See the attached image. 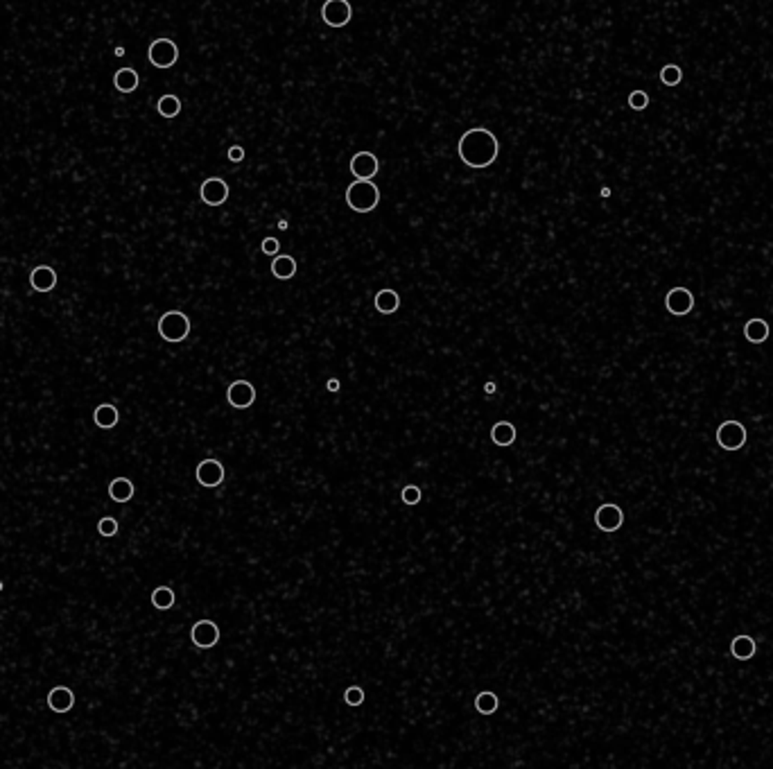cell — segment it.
<instances>
[{
  "label": "cell",
  "mask_w": 773,
  "mask_h": 769,
  "mask_svg": "<svg viewBox=\"0 0 773 769\" xmlns=\"http://www.w3.org/2000/svg\"><path fill=\"white\" fill-rule=\"evenodd\" d=\"M457 154H459V161L466 168L473 170L491 168L497 154H500V140L486 127H471L468 131H464L459 143H457Z\"/></svg>",
  "instance_id": "cell-1"
},
{
  "label": "cell",
  "mask_w": 773,
  "mask_h": 769,
  "mask_svg": "<svg viewBox=\"0 0 773 769\" xmlns=\"http://www.w3.org/2000/svg\"><path fill=\"white\" fill-rule=\"evenodd\" d=\"M346 204L355 213H371L380 204V188L371 179H355L346 188Z\"/></svg>",
  "instance_id": "cell-2"
},
{
  "label": "cell",
  "mask_w": 773,
  "mask_h": 769,
  "mask_svg": "<svg viewBox=\"0 0 773 769\" xmlns=\"http://www.w3.org/2000/svg\"><path fill=\"white\" fill-rule=\"evenodd\" d=\"M156 328H159V335L166 342L179 344L190 335V319L186 312H181V310H168L161 315Z\"/></svg>",
  "instance_id": "cell-3"
},
{
  "label": "cell",
  "mask_w": 773,
  "mask_h": 769,
  "mask_svg": "<svg viewBox=\"0 0 773 769\" xmlns=\"http://www.w3.org/2000/svg\"><path fill=\"white\" fill-rule=\"evenodd\" d=\"M715 437H717V443H719V446L721 448H724V450H728V453H735V450H739V448H744L746 446V439H748V432H746V426H744V423H739V421H724V423H721V426L717 428V434H715Z\"/></svg>",
  "instance_id": "cell-4"
},
{
  "label": "cell",
  "mask_w": 773,
  "mask_h": 769,
  "mask_svg": "<svg viewBox=\"0 0 773 769\" xmlns=\"http://www.w3.org/2000/svg\"><path fill=\"white\" fill-rule=\"evenodd\" d=\"M147 59L154 68H172L179 62V46L172 39H156L149 44Z\"/></svg>",
  "instance_id": "cell-5"
},
{
  "label": "cell",
  "mask_w": 773,
  "mask_h": 769,
  "mask_svg": "<svg viewBox=\"0 0 773 769\" xmlns=\"http://www.w3.org/2000/svg\"><path fill=\"white\" fill-rule=\"evenodd\" d=\"M321 18L328 27H346L353 18V7L349 0H325L321 7Z\"/></svg>",
  "instance_id": "cell-6"
},
{
  "label": "cell",
  "mask_w": 773,
  "mask_h": 769,
  "mask_svg": "<svg viewBox=\"0 0 773 769\" xmlns=\"http://www.w3.org/2000/svg\"><path fill=\"white\" fill-rule=\"evenodd\" d=\"M595 525H597V530L608 532V534L610 532H617L624 525V511H622V507H619V504H615V502L599 504L597 511H595Z\"/></svg>",
  "instance_id": "cell-7"
},
{
  "label": "cell",
  "mask_w": 773,
  "mask_h": 769,
  "mask_svg": "<svg viewBox=\"0 0 773 769\" xmlns=\"http://www.w3.org/2000/svg\"><path fill=\"white\" fill-rule=\"evenodd\" d=\"M227 401L231 408L247 410L256 403V387L249 380H233L227 389Z\"/></svg>",
  "instance_id": "cell-8"
},
{
  "label": "cell",
  "mask_w": 773,
  "mask_h": 769,
  "mask_svg": "<svg viewBox=\"0 0 773 769\" xmlns=\"http://www.w3.org/2000/svg\"><path fill=\"white\" fill-rule=\"evenodd\" d=\"M665 308L669 315L674 317H685L694 308V295L687 288H671L665 297Z\"/></svg>",
  "instance_id": "cell-9"
},
{
  "label": "cell",
  "mask_w": 773,
  "mask_h": 769,
  "mask_svg": "<svg viewBox=\"0 0 773 769\" xmlns=\"http://www.w3.org/2000/svg\"><path fill=\"white\" fill-rule=\"evenodd\" d=\"M190 641L199 650H210L220 643V627L213 620H199L192 624L190 629Z\"/></svg>",
  "instance_id": "cell-10"
},
{
  "label": "cell",
  "mask_w": 773,
  "mask_h": 769,
  "mask_svg": "<svg viewBox=\"0 0 773 769\" xmlns=\"http://www.w3.org/2000/svg\"><path fill=\"white\" fill-rule=\"evenodd\" d=\"M197 482L201 484V487L206 489H217L220 484L224 482V475H227V471H224V464L220 460H203L197 464Z\"/></svg>",
  "instance_id": "cell-11"
},
{
  "label": "cell",
  "mask_w": 773,
  "mask_h": 769,
  "mask_svg": "<svg viewBox=\"0 0 773 769\" xmlns=\"http://www.w3.org/2000/svg\"><path fill=\"white\" fill-rule=\"evenodd\" d=\"M199 197L206 206H222L229 199V184L220 177H210L199 186Z\"/></svg>",
  "instance_id": "cell-12"
},
{
  "label": "cell",
  "mask_w": 773,
  "mask_h": 769,
  "mask_svg": "<svg viewBox=\"0 0 773 769\" xmlns=\"http://www.w3.org/2000/svg\"><path fill=\"white\" fill-rule=\"evenodd\" d=\"M351 172L355 179H373L375 175H378L380 170V163H378V156L373 154V152H358V154L351 156Z\"/></svg>",
  "instance_id": "cell-13"
},
{
  "label": "cell",
  "mask_w": 773,
  "mask_h": 769,
  "mask_svg": "<svg viewBox=\"0 0 773 769\" xmlns=\"http://www.w3.org/2000/svg\"><path fill=\"white\" fill-rule=\"evenodd\" d=\"M46 704H48V708L53 713H59V715L61 713H68L70 708L75 706V695H73V690H70V688L57 686V688H53V690L48 693Z\"/></svg>",
  "instance_id": "cell-14"
},
{
  "label": "cell",
  "mask_w": 773,
  "mask_h": 769,
  "mask_svg": "<svg viewBox=\"0 0 773 769\" xmlns=\"http://www.w3.org/2000/svg\"><path fill=\"white\" fill-rule=\"evenodd\" d=\"M29 286L36 292H50L57 286V272L48 265H39L29 272Z\"/></svg>",
  "instance_id": "cell-15"
},
{
  "label": "cell",
  "mask_w": 773,
  "mask_h": 769,
  "mask_svg": "<svg viewBox=\"0 0 773 769\" xmlns=\"http://www.w3.org/2000/svg\"><path fill=\"white\" fill-rule=\"evenodd\" d=\"M755 652H758V643L748 634H739L730 643V654L735 656L737 661H751L753 656H755Z\"/></svg>",
  "instance_id": "cell-16"
},
{
  "label": "cell",
  "mask_w": 773,
  "mask_h": 769,
  "mask_svg": "<svg viewBox=\"0 0 773 769\" xmlns=\"http://www.w3.org/2000/svg\"><path fill=\"white\" fill-rule=\"evenodd\" d=\"M373 306L380 315H394V312L401 308V295L391 288H382L378 290V295H375Z\"/></svg>",
  "instance_id": "cell-17"
},
{
  "label": "cell",
  "mask_w": 773,
  "mask_h": 769,
  "mask_svg": "<svg viewBox=\"0 0 773 769\" xmlns=\"http://www.w3.org/2000/svg\"><path fill=\"white\" fill-rule=\"evenodd\" d=\"M297 274V258L290 254H276L271 260V276L278 281H290Z\"/></svg>",
  "instance_id": "cell-18"
},
{
  "label": "cell",
  "mask_w": 773,
  "mask_h": 769,
  "mask_svg": "<svg viewBox=\"0 0 773 769\" xmlns=\"http://www.w3.org/2000/svg\"><path fill=\"white\" fill-rule=\"evenodd\" d=\"M516 437H518V430H516V426L511 421H497L495 426L491 428V441L500 448L511 446V443L516 441Z\"/></svg>",
  "instance_id": "cell-19"
},
{
  "label": "cell",
  "mask_w": 773,
  "mask_h": 769,
  "mask_svg": "<svg viewBox=\"0 0 773 769\" xmlns=\"http://www.w3.org/2000/svg\"><path fill=\"white\" fill-rule=\"evenodd\" d=\"M93 421H95V426H98V428H102V430H111V428H116V426H118V421H120L118 408H116V406H111V403H102V406H98V408H95V412H93Z\"/></svg>",
  "instance_id": "cell-20"
},
{
  "label": "cell",
  "mask_w": 773,
  "mask_h": 769,
  "mask_svg": "<svg viewBox=\"0 0 773 769\" xmlns=\"http://www.w3.org/2000/svg\"><path fill=\"white\" fill-rule=\"evenodd\" d=\"M769 335H771V328H769V323H767L765 319L753 317V319H748V321H746V326H744V337H746L751 344H762V342H767V340H769Z\"/></svg>",
  "instance_id": "cell-21"
},
{
  "label": "cell",
  "mask_w": 773,
  "mask_h": 769,
  "mask_svg": "<svg viewBox=\"0 0 773 769\" xmlns=\"http://www.w3.org/2000/svg\"><path fill=\"white\" fill-rule=\"evenodd\" d=\"M134 482L129 478H116L109 484V498L114 502H129L134 498Z\"/></svg>",
  "instance_id": "cell-22"
},
{
  "label": "cell",
  "mask_w": 773,
  "mask_h": 769,
  "mask_svg": "<svg viewBox=\"0 0 773 769\" xmlns=\"http://www.w3.org/2000/svg\"><path fill=\"white\" fill-rule=\"evenodd\" d=\"M138 73L134 68H120L118 73L114 75V84L116 88L120 91V93H134V91L138 88Z\"/></svg>",
  "instance_id": "cell-23"
},
{
  "label": "cell",
  "mask_w": 773,
  "mask_h": 769,
  "mask_svg": "<svg viewBox=\"0 0 773 769\" xmlns=\"http://www.w3.org/2000/svg\"><path fill=\"white\" fill-rule=\"evenodd\" d=\"M475 708L480 715H493L497 708H500V697L491 690H482L475 697Z\"/></svg>",
  "instance_id": "cell-24"
},
{
  "label": "cell",
  "mask_w": 773,
  "mask_h": 769,
  "mask_svg": "<svg viewBox=\"0 0 773 769\" xmlns=\"http://www.w3.org/2000/svg\"><path fill=\"white\" fill-rule=\"evenodd\" d=\"M175 602H177L175 591H172L170 586H159V589L152 591V604H154V609H159V611L172 609Z\"/></svg>",
  "instance_id": "cell-25"
},
{
  "label": "cell",
  "mask_w": 773,
  "mask_h": 769,
  "mask_svg": "<svg viewBox=\"0 0 773 769\" xmlns=\"http://www.w3.org/2000/svg\"><path fill=\"white\" fill-rule=\"evenodd\" d=\"M156 111L163 116V118H177L181 114V100L177 95H161L159 102H156Z\"/></svg>",
  "instance_id": "cell-26"
},
{
  "label": "cell",
  "mask_w": 773,
  "mask_h": 769,
  "mask_svg": "<svg viewBox=\"0 0 773 769\" xmlns=\"http://www.w3.org/2000/svg\"><path fill=\"white\" fill-rule=\"evenodd\" d=\"M680 79H683V70H680V66H676V64H667V66H663V70H660V82H663L665 86H678Z\"/></svg>",
  "instance_id": "cell-27"
},
{
  "label": "cell",
  "mask_w": 773,
  "mask_h": 769,
  "mask_svg": "<svg viewBox=\"0 0 773 769\" xmlns=\"http://www.w3.org/2000/svg\"><path fill=\"white\" fill-rule=\"evenodd\" d=\"M401 500L407 504V507H416V504L423 500L421 487H416V484H405L403 491H401Z\"/></svg>",
  "instance_id": "cell-28"
},
{
  "label": "cell",
  "mask_w": 773,
  "mask_h": 769,
  "mask_svg": "<svg viewBox=\"0 0 773 769\" xmlns=\"http://www.w3.org/2000/svg\"><path fill=\"white\" fill-rule=\"evenodd\" d=\"M629 107L633 109V111H645L649 107V95L645 93V91H640V88L638 91H631Z\"/></svg>",
  "instance_id": "cell-29"
},
{
  "label": "cell",
  "mask_w": 773,
  "mask_h": 769,
  "mask_svg": "<svg viewBox=\"0 0 773 769\" xmlns=\"http://www.w3.org/2000/svg\"><path fill=\"white\" fill-rule=\"evenodd\" d=\"M364 697L366 695H364V690H362L360 686H351V688H346V690H344V702L349 704V706H362Z\"/></svg>",
  "instance_id": "cell-30"
},
{
  "label": "cell",
  "mask_w": 773,
  "mask_h": 769,
  "mask_svg": "<svg viewBox=\"0 0 773 769\" xmlns=\"http://www.w3.org/2000/svg\"><path fill=\"white\" fill-rule=\"evenodd\" d=\"M98 532L102 536H116L118 534V521L111 519V516H105V519L98 521Z\"/></svg>",
  "instance_id": "cell-31"
},
{
  "label": "cell",
  "mask_w": 773,
  "mask_h": 769,
  "mask_svg": "<svg viewBox=\"0 0 773 769\" xmlns=\"http://www.w3.org/2000/svg\"><path fill=\"white\" fill-rule=\"evenodd\" d=\"M278 249H281V242L276 240V238H264L262 242H260V251H262V254H267V256H276L278 254Z\"/></svg>",
  "instance_id": "cell-32"
},
{
  "label": "cell",
  "mask_w": 773,
  "mask_h": 769,
  "mask_svg": "<svg viewBox=\"0 0 773 769\" xmlns=\"http://www.w3.org/2000/svg\"><path fill=\"white\" fill-rule=\"evenodd\" d=\"M229 161H233V163H240V161L244 159V147L242 145H231L229 152H227Z\"/></svg>",
  "instance_id": "cell-33"
},
{
  "label": "cell",
  "mask_w": 773,
  "mask_h": 769,
  "mask_svg": "<svg viewBox=\"0 0 773 769\" xmlns=\"http://www.w3.org/2000/svg\"><path fill=\"white\" fill-rule=\"evenodd\" d=\"M340 387H342V384H340L337 378H328V382H325V389H328V392H340Z\"/></svg>",
  "instance_id": "cell-34"
},
{
  "label": "cell",
  "mask_w": 773,
  "mask_h": 769,
  "mask_svg": "<svg viewBox=\"0 0 773 769\" xmlns=\"http://www.w3.org/2000/svg\"><path fill=\"white\" fill-rule=\"evenodd\" d=\"M495 389H497V384H495L493 380H488V382L484 384V392H486V394H493Z\"/></svg>",
  "instance_id": "cell-35"
}]
</instances>
